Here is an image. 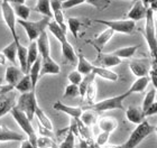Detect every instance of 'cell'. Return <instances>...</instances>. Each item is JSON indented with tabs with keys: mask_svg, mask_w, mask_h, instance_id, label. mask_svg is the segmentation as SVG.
Segmentation results:
<instances>
[{
	"mask_svg": "<svg viewBox=\"0 0 157 148\" xmlns=\"http://www.w3.org/2000/svg\"><path fill=\"white\" fill-rule=\"evenodd\" d=\"M151 64L148 59H134L129 63V69L131 73L137 78L141 76L149 75V71H151Z\"/></svg>",
	"mask_w": 157,
	"mask_h": 148,
	"instance_id": "obj_9",
	"label": "cell"
},
{
	"mask_svg": "<svg viewBox=\"0 0 157 148\" xmlns=\"http://www.w3.org/2000/svg\"><path fill=\"white\" fill-rule=\"evenodd\" d=\"M149 82H151V78H149V75L137 78V80L131 84V86L129 88L128 91H129L131 94H132V93L144 92L145 90H146V88L148 86V84H149Z\"/></svg>",
	"mask_w": 157,
	"mask_h": 148,
	"instance_id": "obj_24",
	"label": "cell"
},
{
	"mask_svg": "<svg viewBox=\"0 0 157 148\" xmlns=\"http://www.w3.org/2000/svg\"><path fill=\"white\" fill-rule=\"evenodd\" d=\"M40 65H42V57H38L33 65L30 66L29 71H28V74H29L30 80H32V86H33V90H35V91H36L37 82H38L39 78H40V75H39Z\"/></svg>",
	"mask_w": 157,
	"mask_h": 148,
	"instance_id": "obj_26",
	"label": "cell"
},
{
	"mask_svg": "<svg viewBox=\"0 0 157 148\" xmlns=\"http://www.w3.org/2000/svg\"><path fill=\"white\" fill-rule=\"evenodd\" d=\"M10 113H11V116H13V118L15 119V121H16L17 123H18V126L21 128V130L26 134L28 140L33 144L34 147L38 148L37 147V144H36L37 137H38V136L36 135V132H35V128L33 127L32 121L28 119V117L26 116V113H25L24 111H21L20 109L17 108L16 105L10 110Z\"/></svg>",
	"mask_w": 157,
	"mask_h": 148,
	"instance_id": "obj_4",
	"label": "cell"
},
{
	"mask_svg": "<svg viewBox=\"0 0 157 148\" xmlns=\"http://www.w3.org/2000/svg\"><path fill=\"white\" fill-rule=\"evenodd\" d=\"M16 98H15V96L13 94V92H11V94L9 96V93L7 94L5 98L0 101V118L1 117H3L5 115H7V113H10V110L16 105Z\"/></svg>",
	"mask_w": 157,
	"mask_h": 148,
	"instance_id": "obj_21",
	"label": "cell"
},
{
	"mask_svg": "<svg viewBox=\"0 0 157 148\" xmlns=\"http://www.w3.org/2000/svg\"><path fill=\"white\" fill-rule=\"evenodd\" d=\"M51 19H52V18H49V17L43 16L42 19L37 20V21L18 19L17 23L19 24L20 26L25 29L29 42H33V40H36L37 38H38V36L44 32V30H46Z\"/></svg>",
	"mask_w": 157,
	"mask_h": 148,
	"instance_id": "obj_5",
	"label": "cell"
},
{
	"mask_svg": "<svg viewBox=\"0 0 157 148\" xmlns=\"http://www.w3.org/2000/svg\"><path fill=\"white\" fill-rule=\"evenodd\" d=\"M47 28H48V30L54 35V37L59 40V43H62V42L67 40V37H66V32H64V30L57 25V23H56L54 19H51V21L48 23Z\"/></svg>",
	"mask_w": 157,
	"mask_h": 148,
	"instance_id": "obj_28",
	"label": "cell"
},
{
	"mask_svg": "<svg viewBox=\"0 0 157 148\" xmlns=\"http://www.w3.org/2000/svg\"><path fill=\"white\" fill-rule=\"evenodd\" d=\"M101 148H117L116 147L115 145H108V144H107V145H105V146H102Z\"/></svg>",
	"mask_w": 157,
	"mask_h": 148,
	"instance_id": "obj_53",
	"label": "cell"
},
{
	"mask_svg": "<svg viewBox=\"0 0 157 148\" xmlns=\"http://www.w3.org/2000/svg\"><path fill=\"white\" fill-rule=\"evenodd\" d=\"M15 90L19 91L20 93L29 92L33 90L32 86V80H30L29 74H24V76L19 80V82L15 85Z\"/></svg>",
	"mask_w": 157,
	"mask_h": 148,
	"instance_id": "obj_35",
	"label": "cell"
},
{
	"mask_svg": "<svg viewBox=\"0 0 157 148\" xmlns=\"http://www.w3.org/2000/svg\"><path fill=\"white\" fill-rule=\"evenodd\" d=\"M141 1L146 7H149V0H141Z\"/></svg>",
	"mask_w": 157,
	"mask_h": 148,
	"instance_id": "obj_54",
	"label": "cell"
},
{
	"mask_svg": "<svg viewBox=\"0 0 157 148\" xmlns=\"http://www.w3.org/2000/svg\"><path fill=\"white\" fill-rule=\"evenodd\" d=\"M80 96V91H78V85L76 84H72L70 83L69 85H66L63 98H75V97Z\"/></svg>",
	"mask_w": 157,
	"mask_h": 148,
	"instance_id": "obj_42",
	"label": "cell"
},
{
	"mask_svg": "<svg viewBox=\"0 0 157 148\" xmlns=\"http://www.w3.org/2000/svg\"><path fill=\"white\" fill-rule=\"evenodd\" d=\"M38 57H39V53H38V48H37L36 40H33V42H30L29 46L27 47V72L29 71L30 66L33 65Z\"/></svg>",
	"mask_w": 157,
	"mask_h": 148,
	"instance_id": "obj_27",
	"label": "cell"
},
{
	"mask_svg": "<svg viewBox=\"0 0 157 148\" xmlns=\"http://www.w3.org/2000/svg\"><path fill=\"white\" fill-rule=\"evenodd\" d=\"M59 148H75V134L73 132L71 127H70L69 132L66 134L64 139L59 145Z\"/></svg>",
	"mask_w": 157,
	"mask_h": 148,
	"instance_id": "obj_38",
	"label": "cell"
},
{
	"mask_svg": "<svg viewBox=\"0 0 157 148\" xmlns=\"http://www.w3.org/2000/svg\"><path fill=\"white\" fill-rule=\"evenodd\" d=\"M1 88H2V85H1V84H0V90H1Z\"/></svg>",
	"mask_w": 157,
	"mask_h": 148,
	"instance_id": "obj_57",
	"label": "cell"
},
{
	"mask_svg": "<svg viewBox=\"0 0 157 148\" xmlns=\"http://www.w3.org/2000/svg\"><path fill=\"white\" fill-rule=\"evenodd\" d=\"M24 76V72L20 70V67H17L16 65H10L6 69L5 73V80L7 84L15 86L17 83L19 82V80Z\"/></svg>",
	"mask_w": 157,
	"mask_h": 148,
	"instance_id": "obj_16",
	"label": "cell"
},
{
	"mask_svg": "<svg viewBox=\"0 0 157 148\" xmlns=\"http://www.w3.org/2000/svg\"><path fill=\"white\" fill-rule=\"evenodd\" d=\"M149 78H151V81L153 82V84H154L155 90L157 91V76L154 75V74H149Z\"/></svg>",
	"mask_w": 157,
	"mask_h": 148,
	"instance_id": "obj_49",
	"label": "cell"
},
{
	"mask_svg": "<svg viewBox=\"0 0 157 148\" xmlns=\"http://www.w3.org/2000/svg\"><path fill=\"white\" fill-rule=\"evenodd\" d=\"M154 131H155V132H156V135H157V126H156V127H155V129H154Z\"/></svg>",
	"mask_w": 157,
	"mask_h": 148,
	"instance_id": "obj_56",
	"label": "cell"
},
{
	"mask_svg": "<svg viewBox=\"0 0 157 148\" xmlns=\"http://www.w3.org/2000/svg\"><path fill=\"white\" fill-rule=\"evenodd\" d=\"M16 107L18 109H20L21 111L25 112L26 116L28 117V119L32 121L34 119V117H35L36 108L38 107L37 99H36V91L32 90L29 92L21 93L16 102Z\"/></svg>",
	"mask_w": 157,
	"mask_h": 148,
	"instance_id": "obj_6",
	"label": "cell"
},
{
	"mask_svg": "<svg viewBox=\"0 0 157 148\" xmlns=\"http://www.w3.org/2000/svg\"><path fill=\"white\" fill-rule=\"evenodd\" d=\"M61 48H62V55L64 56V59L66 61H69L72 64H74L78 61V55H76L75 51L73 48L72 44L70 43L67 40L61 43Z\"/></svg>",
	"mask_w": 157,
	"mask_h": 148,
	"instance_id": "obj_23",
	"label": "cell"
},
{
	"mask_svg": "<svg viewBox=\"0 0 157 148\" xmlns=\"http://www.w3.org/2000/svg\"><path fill=\"white\" fill-rule=\"evenodd\" d=\"M36 144L38 148H54L56 146V142L53 140L52 137L47 136H38Z\"/></svg>",
	"mask_w": 157,
	"mask_h": 148,
	"instance_id": "obj_40",
	"label": "cell"
},
{
	"mask_svg": "<svg viewBox=\"0 0 157 148\" xmlns=\"http://www.w3.org/2000/svg\"><path fill=\"white\" fill-rule=\"evenodd\" d=\"M82 79H83V75L78 72V70L70 72L69 75H67V80H69V82L72 83V84H76V85H78V84L81 83Z\"/></svg>",
	"mask_w": 157,
	"mask_h": 148,
	"instance_id": "obj_44",
	"label": "cell"
},
{
	"mask_svg": "<svg viewBox=\"0 0 157 148\" xmlns=\"http://www.w3.org/2000/svg\"><path fill=\"white\" fill-rule=\"evenodd\" d=\"M120 63H121V59L115 56L112 53H107L105 54V53L100 52L98 55V59L95 61L97 66H102V67H107V69H110V67L119 65Z\"/></svg>",
	"mask_w": 157,
	"mask_h": 148,
	"instance_id": "obj_12",
	"label": "cell"
},
{
	"mask_svg": "<svg viewBox=\"0 0 157 148\" xmlns=\"http://www.w3.org/2000/svg\"><path fill=\"white\" fill-rule=\"evenodd\" d=\"M11 6H13V9L15 11L16 17H18L19 19L28 20V18L30 16L29 7H27L25 3H15V5H11Z\"/></svg>",
	"mask_w": 157,
	"mask_h": 148,
	"instance_id": "obj_34",
	"label": "cell"
},
{
	"mask_svg": "<svg viewBox=\"0 0 157 148\" xmlns=\"http://www.w3.org/2000/svg\"><path fill=\"white\" fill-rule=\"evenodd\" d=\"M26 138L24 134L17 132L15 130L7 128L5 126H0V142H21Z\"/></svg>",
	"mask_w": 157,
	"mask_h": 148,
	"instance_id": "obj_14",
	"label": "cell"
},
{
	"mask_svg": "<svg viewBox=\"0 0 157 148\" xmlns=\"http://www.w3.org/2000/svg\"><path fill=\"white\" fill-rule=\"evenodd\" d=\"M155 127L151 126L147 120L137 125V127L134 129V131L131 132L129 138L127 139V142H124L122 145L116 146L117 148H136L146 137L151 135V132L154 131Z\"/></svg>",
	"mask_w": 157,
	"mask_h": 148,
	"instance_id": "obj_3",
	"label": "cell"
},
{
	"mask_svg": "<svg viewBox=\"0 0 157 148\" xmlns=\"http://www.w3.org/2000/svg\"><path fill=\"white\" fill-rule=\"evenodd\" d=\"M147 8L148 7L145 6L141 0H135L134 3H132V7L130 8L129 13H127V18L134 20V21L144 19L145 17H146Z\"/></svg>",
	"mask_w": 157,
	"mask_h": 148,
	"instance_id": "obj_10",
	"label": "cell"
},
{
	"mask_svg": "<svg viewBox=\"0 0 157 148\" xmlns=\"http://www.w3.org/2000/svg\"><path fill=\"white\" fill-rule=\"evenodd\" d=\"M98 126L101 131H107L111 134L118 128V121L112 117H102L99 119Z\"/></svg>",
	"mask_w": 157,
	"mask_h": 148,
	"instance_id": "obj_22",
	"label": "cell"
},
{
	"mask_svg": "<svg viewBox=\"0 0 157 148\" xmlns=\"http://www.w3.org/2000/svg\"><path fill=\"white\" fill-rule=\"evenodd\" d=\"M129 96H131V93L129 91H126L124 93H121L119 96L111 97V98L105 99L99 102H94L93 104L88 105L86 108L83 109H91L95 112H105L110 111V110H124V101L128 98Z\"/></svg>",
	"mask_w": 157,
	"mask_h": 148,
	"instance_id": "obj_2",
	"label": "cell"
},
{
	"mask_svg": "<svg viewBox=\"0 0 157 148\" xmlns=\"http://www.w3.org/2000/svg\"><path fill=\"white\" fill-rule=\"evenodd\" d=\"M6 62H7L6 56L3 55L2 52H0V65H6Z\"/></svg>",
	"mask_w": 157,
	"mask_h": 148,
	"instance_id": "obj_50",
	"label": "cell"
},
{
	"mask_svg": "<svg viewBox=\"0 0 157 148\" xmlns=\"http://www.w3.org/2000/svg\"><path fill=\"white\" fill-rule=\"evenodd\" d=\"M95 79V74L93 72H91L90 74H86V75L83 76L81 83L78 84V91H80V97H84L85 91L88 89V86L91 84V82H93Z\"/></svg>",
	"mask_w": 157,
	"mask_h": 148,
	"instance_id": "obj_37",
	"label": "cell"
},
{
	"mask_svg": "<svg viewBox=\"0 0 157 148\" xmlns=\"http://www.w3.org/2000/svg\"><path fill=\"white\" fill-rule=\"evenodd\" d=\"M145 115V118H147V117H151V116H155L157 115V101H154L151 103V105L149 108L144 112Z\"/></svg>",
	"mask_w": 157,
	"mask_h": 148,
	"instance_id": "obj_46",
	"label": "cell"
},
{
	"mask_svg": "<svg viewBox=\"0 0 157 148\" xmlns=\"http://www.w3.org/2000/svg\"><path fill=\"white\" fill-rule=\"evenodd\" d=\"M17 57L19 61V67L24 72V74H27V47L23 46L21 44L17 45Z\"/></svg>",
	"mask_w": 157,
	"mask_h": 148,
	"instance_id": "obj_31",
	"label": "cell"
},
{
	"mask_svg": "<svg viewBox=\"0 0 157 148\" xmlns=\"http://www.w3.org/2000/svg\"><path fill=\"white\" fill-rule=\"evenodd\" d=\"M94 67V64H92L89 59H86L82 53L78 54V63H76V70L81 73L82 75H86L92 72V70Z\"/></svg>",
	"mask_w": 157,
	"mask_h": 148,
	"instance_id": "obj_20",
	"label": "cell"
},
{
	"mask_svg": "<svg viewBox=\"0 0 157 148\" xmlns=\"http://www.w3.org/2000/svg\"><path fill=\"white\" fill-rule=\"evenodd\" d=\"M126 118L128 121L135 125H139L145 120V115L141 107H136V105H129L126 109Z\"/></svg>",
	"mask_w": 157,
	"mask_h": 148,
	"instance_id": "obj_15",
	"label": "cell"
},
{
	"mask_svg": "<svg viewBox=\"0 0 157 148\" xmlns=\"http://www.w3.org/2000/svg\"><path fill=\"white\" fill-rule=\"evenodd\" d=\"M97 90H98L97 83H95V81H93V82H91V84L88 86L86 91H85V94L83 98H84L85 101L89 103V105L94 103V100H95V98H97Z\"/></svg>",
	"mask_w": 157,
	"mask_h": 148,
	"instance_id": "obj_39",
	"label": "cell"
},
{
	"mask_svg": "<svg viewBox=\"0 0 157 148\" xmlns=\"http://www.w3.org/2000/svg\"><path fill=\"white\" fill-rule=\"evenodd\" d=\"M35 11L43 16L53 18L52 8H51V0H38L35 6Z\"/></svg>",
	"mask_w": 157,
	"mask_h": 148,
	"instance_id": "obj_30",
	"label": "cell"
},
{
	"mask_svg": "<svg viewBox=\"0 0 157 148\" xmlns=\"http://www.w3.org/2000/svg\"><path fill=\"white\" fill-rule=\"evenodd\" d=\"M37 48H38V53L40 57H47L51 56V47H49V38L47 35V32L44 30L40 35L38 36V38L36 40Z\"/></svg>",
	"mask_w": 157,
	"mask_h": 148,
	"instance_id": "obj_18",
	"label": "cell"
},
{
	"mask_svg": "<svg viewBox=\"0 0 157 148\" xmlns=\"http://www.w3.org/2000/svg\"><path fill=\"white\" fill-rule=\"evenodd\" d=\"M39 134H40V136H47V137H52V138H53V136H54L52 130H48V129L44 128V127L40 125H39Z\"/></svg>",
	"mask_w": 157,
	"mask_h": 148,
	"instance_id": "obj_47",
	"label": "cell"
},
{
	"mask_svg": "<svg viewBox=\"0 0 157 148\" xmlns=\"http://www.w3.org/2000/svg\"><path fill=\"white\" fill-rule=\"evenodd\" d=\"M20 148H36V147H34V145L28 140V138H25L24 140H21Z\"/></svg>",
	"mask_w": 157,
	"mask_h": 148,
	"instance_id": "obj_48",
	"label": "cell"
},
{
	"mask_svg": "<svg viewBox=\"0 0 157 148\" xmlns=\"http://www.w3.org/2000/svg\"><path fill=\"white\" fill-rule=\"evenodd\" d=\"M146 23H145V40L147 42L149 53H151V63H157V38L156 28H155L154 10L151 7L147 8L146 13Z\"/></svg>",
	"mask_w": 157,
	"mask_h": 148,
	"instance_id": "obj_1",
	"label": "cell"
},
{
	"mask_svg": "<svg viewBox=\"0 0 157 148\" xmlns=\"http://www.w3.org/2000/svg\"><path fill=\"white\" fill-rule=\"evenodd\" d=\"M78 120L86 127H91L98 121V112L93 111L91 109H83L82 115Z\"/></svg>",
	"mask_w": 157,
	"mask_h": 148,
	"instance_id": "obj_25",
	"label": "cell"
},
{
	"mask_svg": "<svg viewBox=\"0 0 157 148\" xmlns=\"http://www.w3.org/2000/svg\"><path fill=\"white\" fill-rule=\"evenodd\" d=\"M151 1H154V0H149V2H151Z\"/></svg>",
	"mask_w": 157,
	"mask_h": 148,
	"instance_id": "obj_58",
	"label": "cell"
},
{
	"mask_svg": "<svg viewBox=\"0 0 157 148\" xmlns=\"http://www.w3.org/2000/svg\"><path fill=\"white\" fill-rule=\"evenodd\" d=\"M67 27H69L70 32L75 38H78V32L82 27V19L78 17H70L67 19Z\"/></svg>",
	"mask_w": 157,
	"mask_h": 148,
	"instance_id": "obj_36",
	"label": "cell"
},
{
	"mask_svg": "<svg viewBox=\"0 0 157 148\" xmlns=\"http://www.w3.org/2000/svg\"><path fill=\"white\" fill-rule=\"evenodd\" d=\"M113 35H115V32L107 27V29H105L102 33H100L98 36L93 40V42H92V45H93V46L95 47V49L100 53L102 51V48L107 45V43H108L109 40L113 37Z\"/></svg>",
	"mask_w": 157,
	"mask_h": 148,
	"instance_id": "obj_17",
	"label": "cell"
},
{
	"mask_svg": "<svg viewBox=\"0 0 157 148\" xmlns=\"http://www.w3.org/2000/svg\"><path fill=\"white\" fill-rule=\"evenodd\" d=\"M85 3L95 7L98 10H105L110 6V0H85Z\"/></svg>",
	"mask_w": 157,
	"mask_h": 148,
	"instance_id": "obj_43",
	"label": "cell"
},
{
	"mask_svg": "<svg viewBox=\"0 0 157 148\" xmlns=\"http://www.w3.org/2000/svg\"><path fill=\"white\" fill-rule=\"evenodd\" d=\"M138 49L137 45H132V46H127V47H121L112 52V54L119 59H130L135 55L136 51Z\"/></svg>",
	"mask_w": 157,
	"mask_h": 148,
	"instance_id": "obj_33",
	"label": "cell"
},
{
	"mask_svg": "<svg viewBox=\"0 0 157 148\" xmlns=\"http://www.w3.org/2000/svg\"><path fill=\"white\" fill-rule=\"evenodd\" d=\"M155 97H156V90L151 89L148 91V93L145 96L144 98V101H143V104H141V109H143V111H146L149 107L151 105V103L155 101Z\"/></svg>",
	"mask_w": 157,
	"mask_h": 148,
	"instance_id": "obj_41",
	"label": "cell"
},
{
	"mask_svg": "<svg viewBox=\"0 0 157 148\" xmlns=\"http://www.w3.org/2000/svg\"><path fill=\"white\" fill-rule=\"evenodd\" d=\"M92 72L94 73L95 76H99V78H101V79L110 81V82H117L118 80H119V75H118L117 73L111 71L110 69H107V67L94 65Z\"/></svg>",
	"mask_w": 157,
	"mask_h": 148,
	"instance_id": "obj_19",
	"label": "cell"
},
{
	"mask_svg": "<svg viewBox=\"0 0 157 148\" xmlns=\"http://www.w3.org/2000/svg\"><path fill=\"white\" fill-rule=\"evenodd\" d=\"M10 5H15V3H25L26 0H6Z\"/></svg>",
	"mask_w": 157,
	"mask_h": 148,
	"instance_id": "obj_51",
	"label": "cell"
},
{
	"mask_svg": "<svg viewBox=\"0 0 157 148\" xmlns=\"http://www.w3.org/2000/svg\"><path fill=\"white\" fill-rule=\"evenodd\" d=\"M109 137H110V132H107V131H101L97 136V139H95V144L100 147L102 146H105L108 144L109 142Z\"/></svg>",
	"mask_w": 157,
	"mask_h": 148,
	"instance_id": "obj_45",
	"label": "cell"
},
{
	"mask_svg": "<svg viewBox=\"0 0 157 148\" xmlns=\"http://www.w3.org/2000/svg\"><path fill=\"white\" fill-rule=\"evenodd\" d=\"M93 21L101 25H105L108 28L112 29L115 33L121 34H130L134 33L136 28V21L131 19H124V20H105V19H93Z\"/></svg>",
	"mask_w": 157,
	"mask_h": 148,
	"instance_id": "obj_7",
	"label": "cell"
},
{
	"mask_svg": "<svg viewBox=\"0 0 157 148\" xmlns=\"http://www.w3.org/2000/svg\"><path fill=\"white\" fill-rule=\"evenodd\" d=\"M1 13H2V18L5 20V23H6L7 27L9 28L10 33H11L13 40L16 42L17 45L20 44L19 37L17 35L16 29V15H15V11L13 9V6L8 1H6V0H1Z\"/></svg>",
	"mask_w": 157,
	"mask_h": 148,
	"instance_id": "obj_8",
	"label": "cell"
},
{
	"mask_svg": "<svg viewBox=\"0 0 157 148\" xmlns=\"http://www.w3.org/2000/svg\"><path fill=\"white\" fill-rule=\"evenodd\" d=\"M3 53V55L6 56V59L11 62L13 65L17 64V44L15 40H13L9 45H7L5 48L1 51Z\"/></svg>",
	"mask_w": 157,
	"mask_h": 148,
	"instance_id": "obj_32",
	"label": "cell"
},
{
	"mask_svg": "<svg viewBox=\"0 0 157 148\" xmlns=\"http://www.w3.org/2000/svg\"><path fill=\"white\" fill-rule=\"evenodd\" d=\"M61 72V67L51 56L44 57L42 59V65H40V73L39 75H47V74H53V75H57Z\"/></svg>",
	"mask_w": 157,
	"mask_h": 148,
	"instance_id": "obj_13",
	"label": "cell"
},
{
	"mask_svg": "<svg viewBox=\"0 0 157 148\" xmlns=\"http://www.w3.org/2000/svg\"><path fill=\"white\" fill-rule=\"evenodd\" d=\"M35 117L37 118V121L40 126H43L44 128L48 129V130H52L54 129L53 127V122L51 121V119L47 117L44 110H42V108H39V105L36 108V111H35Z\"/></svg>",
	"mask_w": 157,
	"mask_h": 148,
	"instance_id": "obj_29",
	"label": "cell"
},
{
	"mask_svg": "<svg viewBox=\"0 0 157 148\" xmlns=\"http://www.w3.org/2000/svg\"><path fill=\"white\" fill-rule=\"evenodd\" d=\"M154 17L156 18V20H157V10H156V13H154Z\"/></svg>",
	"mask_w": 157,
	"mask_h": 148,
	"instance_id": "obj_55",
	"label": "cell"
},
{
	"mask_svg": "<svg viewBox=\"0 0 157 148\" xmlns=\"http://www.w3.org/2000/svg\"><path fill=\"white\" fill-rule=\"evenodd\" d=\"M53 109H55L56 111L63 112L65 115L72 117L73 119H80L82 115V111H83V108L81 107H72V105H67L65 103H63L62 101H56L54 104H53Z\"/></svg>",
	"mask_w": 157,
	"mask_h": 148,
	"instance_id": "obj_11",
	"label": "cell"
},
{
	"mask_svg": "<svg viewBox=\"0 0 157 148\" xmlns=\"http://www.w3.org/2000/svg\"><path fill=\"white\" fill-rule=\"evenodd\" d=\"M149 7H151L153 10H157V0L151 1V2H149Z\"/></svg>",
	"mask_w": 157,
	"mask_h": 148,
	"instance_id": "obj_52",
	"label": "cell"
}]
</instances>
